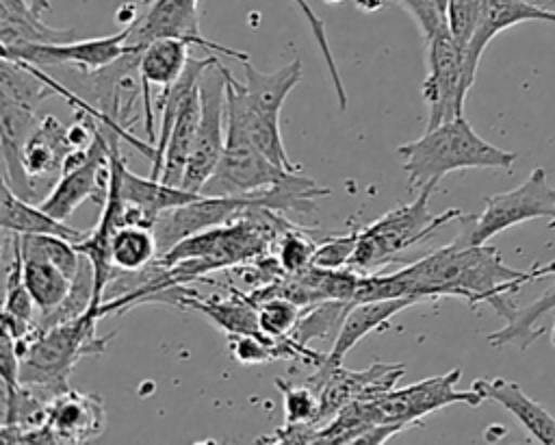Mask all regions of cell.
Segmentation results:
<instances>
[{
	"mask_svg": "<svg viewBox=\"0 0 555 445\" xmlns=\"http://www.w3.org/2000/svg\"><path fill=\"white\" fill-rule=\"evenodd\" d=\"M408 284V293L416 300L427 297H462L473 308L488 304L503 319H509L516 310L512 295L522 284L551 276L548 263L533 265L531 269H514L505 265L501 252L488 243H470L462 232L434 250L431 254L399 269Z\"/></svg>",
	"mask_w": 555,
	"mask_h": 445,
	"instance_id": "6da1fadb",
	"label": "cell"
},
{
	"mask_svg": "<svg viewBox=\"0 0 555 445\" xmlns=\"http://www.w3.org/2000/svg\"><path fill=\"white\" fill-rule=\"evenodd\" d=\"M410 187L438 185L447 174L475 167L512 169L516 154L477 135L464 115L425 128V135L397 148Z\"/></svg>",
	"mask_w": 555,
	"mask_h": 445,
	"instance_id": "7a4b0ae2",
	"label": "cell"
},
{
	"mask_svg": "<svg viewBox=\"0 0 555 445\" xmlns=\"http://www.w3.org/2000/svg\"><path fill=\"white\" fill-rule=\"evenodd\" d=\"M102 304H93L76 319L35 330L26 341H15L20 354V382L39 386L52 395L67 391V376L82 356H95L106 349L108 336H98L95 326Z\"/></svg>",
	"mask_w": 555,
	"mask_h": 445,
	"instance_id": "3957f363",
	"label": "cell"
},
{
	"mask_svg": "<svg viewBox=\"0 0 555 445\" xmlns=\"http://www.w3.org/2000/svg\"><path fill=\"white\" fill-rule=\"evenodd\" d=\"M273 250L269 239L241 213L236 219L182 239L156 258L173 284L191 282L208 271L232 269L236 265L267 256Z\"/></svg>",
	"mask_w": 555,
	"mask_h": 445,
	"instance_id": "277c9868",
	"label": "cell"
},
{
	"mask_svg": "<svg viewBox=\"0 0 555 445\" xmlns=\"http://www.w3.org/2000/svg\"><path fill=\"white\" fill-rule=\"evenodd\" d=\"M434 189L436 185L421 187L416 200L397 206L395 211L382 215L364 230H360L349 267L360 274L379 271V267L395 260L399 252L425 241L438 228L457 219L462 215L460 208H449L440 215H434L429 211V195L434 193Z\"/></svg>",
	"mask_w": 555,
	"mask_h": 445,
	"instance_id": "5b68a950",
	"label": "cell"
},
{
	"mask_svg": "<svg viewBox=\"0 0 555 445\" xmlns=\"http://www.w3.org/2000/svg\"><path fill=\"white\" fill-rule=\"evenodd\" d=\"M486 208L481 215H460V232L470 243H488L494 234L518 226L529 219L546 217L555 228V187L548 182L544 167H533L525 182L518 187L486 195Z\"/></svg>",
	"mask_w": 555,
	"mask_h": 445,
	"instance_id": "8992f818",
	"label": "cell"
},
{
	"mask_svg": "<svg viewBox=\"0 0 555 445\" xmlns=\"http://www.w3.org/2000/svg\"><path fill=\"white\" fill-rule=\"evenodd\" d=\"M460 378L462 371L451 369L442 376L425 378L403 389H390L375 399H356V404L369 423H403L410 428L425 415L451 404L479 406L483 399L473 386L468 391L455 389Z\"/></svg>",
	"mask_w": 555,
	"mask_h": 445,
	"instance_id": "52a82bcc",
	"label": "cell"
},
{
	"mask_svg": "<svg viewBox=\"0 0 555 445\" xmlns=\"http://www.w3.org/2000/svg\"><path fill=\"white\" fill-rule=\"evenodd\" d=\"M228 109V106H225ZM293 171L280 167L264 156L249 135L245 132L238 115L228 111L225 124V148L223 154L206 180L204 195H251L288 178Z\"/></svg>",
	"mask_w": 555,
	"mask_h": 445,
	"instance_id": "ba28073f",
	"label": "cell"
},
{
	"mask_svg": "<svg viewBox=\"0 0 555 445\" xmlns=\"http://www.w3.org/2000/svg\"><path fill=\"white\" fill-rule=\"evenodd\" d=\"M225 69L228 67L215 56V61L204 69L199 78L202 113H199V124L193 139L191 156L186 163V171L180 185L195 193H202L206 180L212 176L225 148V124H228Z\"/></svg>",
	"mask_w": 555,
	"mask_h": 445,
	"instance_id": "9c48e42d",
	"label": "cell"
},
{
	"mask_svg": "<svg viewBox=\"0 0 555 445\" xmlns=\"http://www.w3.org/2000/svg\"><path fill=\"white\" fill-rule=\"evenodd\" d=\"M427 43V76L423 80V98L427 102V128L464 115L468 96L464 74V50L457 46L449 28L434 35Z\"/></svg>",
	"mask_w": 555,
	"mask_h": 445,
	"instance_id": "30bf717a",
	"label": "cell"
},
{
	"mask_svg": "<svg viewBox=\"0 0 555 445\" xmlns=\"http://www.w3.org/2000/svg\"><path fill=\"white\" fill-rule=\"evenodd\" d=\"M403 365L397 363H373L364 371L343 369L340 365H319L310 380V386L319 391V415L312 423L317 430L330 423L345 406L356 399H375L386 391L395 389V382L403 376Z\"/></svg>",
	"mask_w": 555,
	"mask_h": 445,
	"instance_id": "8fae6325",
	"label": "cell"
},
{
	"mask_svg": "<svg viewBox=\"0 0 555 445\" xmlns=\"http://www.w3.org/2000/svg\"><path fill=\"white\" fill-rule=\"evenodd\" d=\"M130 26L106 37H93L82 41H63V43H13L2 46V59L22 61L35 67H76L80 72H98L113 65L128 52H139L128 46Z\"/></svg>",
	"mask_w": 555,
	"mask_h": 445,
	"instance_id": "7c38bea8",
	"label": "cell"
},
{
	"mask_svg": "<svg viewBox=\"0 0 555 445\" xmlns=\"http://www.w3.org/2000/svg\"><path fill=\"white\" fill-rule=\"evenodd\" d=\"M111 182V143L106 132L98 126L95 137L89 143L87 156L74 167L65 169L50 193L39 202L52 217L67 221L72 213L85 202L95 200L104 204Z\"/></svg>",
	"mask_w": 555,
	"mask_h": 445,
	"instance_id": "4fadbf2b",
	"label": "cell"
},
{
	"mask_svg": "<svg viewBox=\"0 0 555 445\" xmlns=\"http://www.w3.org/2000/svg\"><path fill=\"white\" fill-rule=\"evenodd\" d=\"M199 0H154L143 17H139L134 24H130V37L128 46L134 50H141L154 39L173 37L189 41L191 46H199L204 50L223 52L228 56L238 59L241 63L247 61V52L219 46L215 41H208L199 33Z\"/></svg>",
	"mask_w": 555,
	"mask_h": 445,
	"instance_id": "5bb4252c",
	"label": "cell"
},
{
	"mask_svg": "<svg viewBox=\"0 0 555 445\" xmlns=\"http://www.w3.org/2000/svg\"><path fill=\"white\" fill-rule=\"evenodd\" d=\"M247 198L243 195H204L199 193L195 200L173 206L158 215L154 224V234L158 241V256L171 250L186 237L204 232L208 228L228 224L236 219V215L247 206Z\"/></svg>",
	"mask_w": 555,
	"mask_h": 445,
	"instance_id": "9a60e30c",
	"label": "cell"
},
{
	"mask_svg": "<svg viewBox=\"0 0 555 445\" xmlns=\"http://www.w3.org/2000/svg\"><path fill=\"white\" fill-rule=\"evenodd\" d=\"M43 428L50 443H85L100 436L106 428L104 402L80 391H61L48 404Z\"/></svg>",
	"mask_w": 555,
	"mask_h": 445,
	"instance_id": "2e32d148",
	"label": "cell"
},
{
	"mask_svg": "<svg viewBox=\"0 0 555 445\" xmlns=\"http://www.w3.org/2000/svg\"><path fill=\"white\" fill-rule=\"evenodd\" d=\"M522 22H548L555 24V11L533 4L529 0H483L481 15L473 39L464 50V74L466 87L470 89L477 76V67L488 43L503 30Z\"/></svg>",
	"mask_w": 555,
	"mask_h": 445,
	"instance_id": "e0dca14e",
	"label": "cell"
},
{
	"mask_svg": "<svg viewBox=\"0 0 555 445\" xmlns=\"http://www.w3.org/2000/svg\"><path fill=\"white\" fill-rule=\"evenodd\" d=\"M74 150L78 148L69 137V126L61 124L52 115L39 117L33 135L24 145V169L41 200L48 195L43 193V189L56 185V180L61 178L65 163Z\"/></svg>",
	"mask_w": 555,
	"mask_h": 445,
	"instance_id": "ac0fdd59",
	"label": "cell"
},
{
	"mask_svg": "<svg viewBox=\"0 0 555 445\" xmlns=\"http://www.w3.org/2000/svg\"><path fill=\"white\" fill-rule=\"evenodd\" d=\"M416 297H390V300H373V302H351L345 313L343 326L332 343V349L325 354V365L336 367L343 363L347 352H351L366 334L388 328L390 319L401 310L414 306Z\"/></svg>",
	"mask_w": 555,
	"mask_h": 445,
	"instance_id": "d6986e66",
	"label": "cell"
},
{
	"mask_svg": "<svg viewBox=\"0 0 555 445\" xmlns=\"http://www.w3.org/2000/svg\"><path fill=\"white\" fill-rule=\"evenodd\" d=\"M481 399H492L509 410L535 443L555 445V417L535 399H531L520 384L505 378H477L470 384Z\"/></svg>",
	"mask_w": 555,
	"mask_h": 445,
	"instance_id": "ffe728a7",
	"label": "cell"
},
{
	"mask_svg": "<svg viewBox=\"0 0 555 445\" xmlns=\"http://www.w3.org/2000/svg\"><path fill=\"white\" fill-rule=\"evenodd\" d=\"M191 43L173 37L154 39L147 46L139 50V78L143 89V104H145V128L150 139H154L152 132V100H150V87H163V93L180 78L184 72L191 54Z\"/></svg>",
	"mask_w": 555,
	"mask_h": 445,
	"instance_id": "44dd1931",
	"label": "cell"
},
{
	"mask_svg": "<svg viewBox=\"0 0 555 445\" xmlns=\"http://www.w3.org/2000/svg\"><path fill=\"white\" fill-rule=\"evenodd\" d=\"M243 69H245L243 93L247 104L271 117H280V111L288 93L299 85L304 76V67L299 59H293L291 63L273 72H260L247 59L243 61Z\"/></svg>",
	"mask_w": 555,
	"mask_h": 445,
	"instance_id": "7402d4cb",
	"label": "cell"
},
{
	"mask_svg": "<svg viewBox=\"0 0 555 445\" xmlns=\"http://www.w3.org/2000/svg\"><path fill=\"white\" fill-rule=\"evenodd\" d=\"M0 221L2 230L20 232V234H54L69 241H82L87 232L72 228L67 221L52 217L41 204L20 198L7 182H2V198H0Z\"/></svg>",
	"mask_w": 555,
	"mask_h": 445,
	"instance_id": "603a6c76",
	"label": "cell"
},
{
	"mask_svg": "<svg viewBox=\"0 0 555 445\" xmlns=\"http://www.w3.org/2000/svg\"><path fill=\"white\" fill-rule=\"evenodd\" d=\"M76 37L74 28H52L28 0H0V41L13 43H63Z\"/></svg>",
	"mask_w": 555,
	"mask_h": 445,
	"instance_id": "cb8c5ba5",
	"label": "cell"
},
{
	"mask_svg": "<svg viewBox=\"0 0 555 445\" xmlns=\"http://www.w3.org/2000/svg\"><path fill=\"white\" fill-rule=\"evenodd\" d=\"M199 113H202V100H199V85H197L195 89L189 91V96L180 104V111L176 115V122L165 148L160 180L167 185H173V187L182 185L193 139L199 124Z\"/></svg>",
	"mask_w": 555,
	"mask_h": 445,
	"instance_id": "d4e9b609",
	"label": "cell"
},
{
	"mask_svg": "<svg viewBox=\"0 0 555 445\" xmlns=\"http://www.w3.org/2000/svg\"><path fill=\"white\" fill-rule=\"evenodd\" d=\"M24 284L30 291L35 306H37V319L52 313L69 293L72 278L59 269L52 260L37 252H24Z\"/></svg>",
	"mask_w": 555,
	"mask_h": 445,
	"instance_id": "484cf974",
	"label": "cell"
},
{
	"mask_svg": "<svg viewBox=\"0 0 555 445\" xmlns=\"http://www.w3.org/2000/svg\"><path fill=\"white\" fill-rule=\"evenodd\" d=\"M555 313V287L546 289L538 300H533L527 306H516L509 319H505V326L492 334H488V343L492 347H505V345H518L520 349H527L538 336L544 334L542 319Z\"/></svg>",
	"mask_w": 555,
	"mask_h": 445,
	"instance_id": "4316f807",
	"label": "cell"
},
{
	"mask_svg": "<svg viewBox=\"0 0 555 445\" xmlns=\"http://www.w3.org/2000/svg\"><path fill=\"white\" fill-rule=\"evenodd\" d=\"M158 258V241L150 226H119L111 239V260L119 274L150 267Z\"/></svg>",
	"mask_w": 555,
	"mask_h": 445,
	"instance_id": "83f0119b",
	"label": "cell"
},
{
	"mask_svg": "<svg viewBox=\"0 0 555 445\" xmlns=\"http://www.w3.org/2000/svg\"><path fill=\"white\" fill-rule=\"evenodd\" d=\"M349 306L351 302H345V300H325V302L306 306L291 336L301 345H308L312 339H327L330 334H334L336 339Z\"/></svg>",
	"mask_w": 555,
	"mask_h": 445,
	"instance_id": "f1b7e54d",
	"label": "cell"
},
{
	"mask_svg": "<svg viewBox=\"0 0 555 445\" xmlns=\"http://www.w3.org/2000/svg\"><path fill=\"white\" fill-rule=\"evenodd\" d=\"M258 310V328L264 336L284 339L291 336L299 317L301 306H297L288 297H269L256 304Z\"/></svg>",
	"mask_w": 555,
	"mask_h": 445,
	"instance_id": "f546056e",
	"label": "cell"
},
{
	"mask_svg": "<svg viewBox=\"0 0 555 445\" xmlns=\"http://www.w3.org/2000/svg\"><path fill=\"white\" fill-rule=\"evenodd\" d=\"M273 250H275V258L282 265V269L288 276H293V274H299V271H304L312 265L317 243L304 230H299L295 224H291L278 237Z\"/></svg>",
	"mask_w": 555,
	"mask_h": 445,
	"instance_id": "4dcf8cb0",
	"label": "cell"
},
{
	"mask_svg": "<svg viewBox=\"0 0 555 445\" xmlns=\"http://www.w3.org/2000/svg\"><path fill=\"white\" fill-rule=\"evenodd\" d=\"M275 386L284 395V425L314 423L319 415V391L312 386H293L284 380H275Z\"/></svg>",
	"mask_w": 555,
	"mask_h": 445,
	"instance_id": "1f68e13d",
	"label": "cell"
},
{
	"mask_svg": "<svg viewBox=\"0 0 555 445\" xmlns=\"http://www.w3.org/2000/svg\"><path fill=\"white\" fill-rule=\"evenodd\" d=\"M360 230H351L347 234H332L317 243L312 265L321 269H343L351 265Z\"/></svg>",
	"mask_w": 555,
	"mask_h": 445,
	"instance_id": "d6a6232c",
	"label": "cell"
},
{
	"mask_svg": "<svg viewBox=\"0 0 555 445\" xmlns=\"http://www.w3.org/2000/svg\"><path fill=\"white\" fill-rule=\"evenodd\" d=\"M397 2H401L408 9V13L414 17L425 41H429L440 30L449 28L447 13L440 9L438 0H397Z\"/></svg>",
	"mask_w": 555,
	"mask_h": 445,
	"instance_id": "836d02e7",
	"label": "cell"
},
{
	"mask_svg": "<svg viewBox=\"0 0 555 445\" xmlns=\"http://www.w3.org/2000/svg\"><path fill=\"white\" fill-rule=\"evenodd\" d=\"M386 4V0H356V7L364 13H373L377 9H382Z\"/></svg>",
	"mask_w": 555,
	"mask_h": 445,
	"instance_id": "e575fe53",
	"label": "cell"
},
{
	"mask_svg": "<svg viewBox=\"0 0 555 445\" xmlns=\"http://www.w3.org/2000/svg\"><path fill=\"white\" fill-rule=\"evenodd\" d=\"M551 341H553V345H555V319H553V330H551Z\"/></svg>",
	"mask_w": 555,
	"mask_h": 445,
	"instance_id": "d590c367",
	"label": "cell"
},
{
	"mask_svg": "<svg viewBox=\"0 0 555 445\" xmlns=\"http://www.w3.org/2000/svg\"><path fill=\"white\" fill-rule=\"evenodd\" d=\"M327 4H340V2H345V0H325Z\"/></svg>",
	"mask_w": 555,
	"mask_h": 445,
	"instance_id": "8d00e7d4",
	"label": "cell"
}]
</instances>
